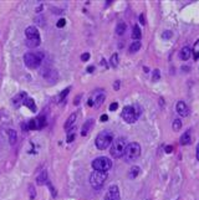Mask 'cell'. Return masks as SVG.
I'll list each match as a JSON object with an SVG mask.
<instances>
[{"instance_id": "cell-37", "label": "cell", "mask_w": 199, "mask_h": 200, "mask_svg": "<svg viewBox=\"0 0 199 200\" xmlns=\"http://www.w3.org/2000/svg\"><path fill=\"white\" fill-rule=\"evenodd\" d=\"M100 119H101V122H107L108 121V116L107 115H102Z\"/></svg>"}, {"instance_id": "cell-39", "label": "cell", "mask_w": 199, "mask_h": 200, "mask_svg": "<svg viewBox=\"0 0 199 200\" xmlns=\"http://www.w3.org/2000/svg\"><path fill=\"white\" fill-rule=\"evenodd\" d=\"M172 151H173L172 145H168V147H166V153H172Z\"/></svg>"}, {"instance_id": "cell-25", "label": "cell", "mask_w": 199, "mask_h": 200, "mask_svg": "<svg viewBox=\"0 0 199 200\" xmlns=\"http://www.w3.org/2000/svg\"><path fill=\"white\" fill-rule=\"evenodd\" d=\"M124 31H126V24L122 23V21L118 23L117 26H116V34H117V35H123Z\"/></svg>"}, {"instance_id": "cell-4", "label": "cell", "mask_w": 199, "mask_h": 200, "mask_svg": "<svg viewBox=\"0 0 199 200\" xmlns=\"http://www.w3.org/2000/svg\"><path fill=\"white\" fill-rule=\"evenodd\" d=\"M42 61V53L26 52L24 55V62L29 68H38Z\"/></svg>"}, {"instance_id": "cell-43", "label": "cell", "mask_w": 199, "mask_h": 200, "mask_svg": "<svg viewBox=\"0 0 199 200\" xmlns=\"http://www.w3.org/2000/svg\"><path fill=\"white\" fill-rule=\"evenodd\" d=\"M80 98H81V96H77V97H76V100H75V104H79V103H80V101H79Z\"/></svg>"}, {"instance_id": "cell-19", "label": "cell", "mask_w": 199, "mask_h": 200, "mask_svg": "<svg viewBox=\"0 0 199 200\" xmlns=\"http://www.w3.org/2000/svg\"><path fill=\"white\" fill-rule=\"evenodd\" d=\"M25 98H26V93H25V92H20V93H17V95L13 98V103H14V104H19L20 102L24 103Z\"/></svg>"}, {"instance_id": "cell-5", "label": "cell", "mask_w": 199, "mask_h": 200, "mask_svg": "<svg viewBox=\"0 0 199 200\" xmlns=\"http://www.w3.org/2000/svg\"><path fill=\"white\" fill-rule=\"evenodd\" d=\"M92 168L98 172H108L112 168V160L107 157H98L92 162Z\"/></svg>"}, {"instance_id": "cell-12", "label": "cell", "mask_w": 199, "mask_h": 200, "mask_svg": "<svg viewBox=\"0 0 199 200\" xmlns=\"http://www.w3.org/2000/svg\"><path fill=\"white\" fill-rule=\"evenodd\" d=\"M94 124H95V121L94 119H88V121H86V123L82 125V131H81V136H87L88 134V132H90V129L94 127Z\"/></svg>"}, {"instance_id": "cell-8", "label": "cell", "mask_w": 199, "mask_h": 200, "mask_svg": "<svg viewBox=\"0 0 199 200\" xmlns=\"http://www.w3.org/2000/svg\"><path fill=\"white\" fill-rule=\"evenodd\" d=\"M105 98H106V96H105L103 92H96L94 96H91L88 98L87 103H88L90 107H98V106H101L103 103Z\"/></svg>"}, {"instance_id": "cell-24", "label": "cell", "mask_w": 199, "mask_h": 200, "mask_svg": "<svg viewBox=\"0 0 199 200\" xmlns=\"http://www.w3.org/2000/svg\"><path fill=\"white\" fill-rule=\"evenodd\" d=\"M141 46H142L141 41H133V42L130 45V52H137V51H139Z\"/></svg>"}, {"instance_id": "cell-1", "label": "cell", "mask_w": 199, "mask_h": 200, "mask_svg": "<svg viewBox=\"0 0 199 200\" xmlns=\"http://www.w3.org/2000/svg\"><path fill=\"white\" fill-rule=\"evenodd\" d=\"M126 147H127V143H126L124 138H116L112 140L111 145H110V153L113 158H121L124 154Z\"/></svg>"}, {"instance_id": "cell-40", "label": "cell", "mask_w": 199, "mask_h": 200, "mask_svg": "<svg viewBox=\"0 0 199 200\" xmlns=\"http://www.w3.org/2000/svg\"><path fill=\"white\" fill-rule=\"evenodd\" d=\"M94 71H95V67H94V66H88V67H87V72H90V74H92Z\"/></svg>"}, {"instance_id": "cell-3", "label": "cell", "mask_w": 199, "mask_h": 200, "mask_svg": "<svg viewBox=\"0 0 199 200\" xmlns=\"http://www.w3.org/2000/svg\"><path fill=\"white\" fill-rule=\"evenodd\" d=\"M141 155V145L136 142H132L130 144H127L126 147V151H124V159L127 162H132V160H136L138 157Z\"/></svg>"}, {"instance_id": "cell-26", "label": "cell", "mask_w": 199, "mask_h": 200, "mask_svg": "<svg viewBox=\"0 0 199 200\" xmlns=\"http://www.w3.org/2000/svg\"><path fill=\"white\" fill-rule=\"evenodd\" d=\"M192 53L194 55V59L195 60H198L199 59V40L194 44V46H193V50H192Z\"/></svg>"}, {"instance_id": "cell-32", "label": "cell", "mask_w": 199, "mask_h": 200, "mask_svg": "<svg viewBox=\"0 0 199 200\" xmlns=\"http://www.w3.org/2000/svg\"><path fill=\"white\" fill-rule=\"evenodd\" d=\"M70 89H71V87H67L66 89H64V92H61V93H60V100H61V101H62V100H64V98H65V97L68 95Z\"/></svg>"}, {"instance_id": "cell-27", "label": "cell", "mask_w": 199, "mask_h": 200, "mask_svg": "<svg viewBox=\"0 0 199 200\" xmlns=\"http://www.w3.org/2000/svg\"><path fill=\"white\" fill-rule=\"evenodd\" d=\"M110 64H111L112 67H117L118 66V55H117V53H113V55L111 56Z\"/></svg>"}, {"instance_id": "cell-41", "label": "cell", "mask_w": 199, "mask_h": 200, "mask_svg": "<svg viewBox=\"0 0 199 200\" xmlns=\"http://www.w3.org/2000/svg\"><path fill=\"white\" fill-rule=\"evenodd\" d=\"M115 89H116V91L120 89V81H116V82H115Z\"/></svg>"}, {"instance_id": "cell-28", "label": "cell", "mask_w": 199, "mask_h": 200, "mask_svg": "<svg viewBox=\"0 0 199 200\" xmlns=\"http://www.w3.org/2000/svg\"><path fill=\"white\" fill-rule=\"evenodd\" d=\"M182 128V121L180 119H174L173 121V129L174 131H179Z\"/></svg>"}, {"instance_id": "cell-14", "label": "cell", "mask_w": 199, "mask_h": 200, "mask_svg": "<svg viewBox=\"0 0 199 200\" xmlns=\"http://www.w3.org/2000/svg\"><path fill=\"white\" fill-rule=\"evenodd\" d=\"M190 55H192V50H190L188 46H184L182 50H180V52H179V57L182 59L183 61H187V60H189Z\"/></svg>"}, {"instance_id": "cell-21", "label": "cell", "mask_w": 199, "mask_h": 200, "mask_svg": "<svg viewBox=\"0 0 199 200\" xmlns=\"http://www.w3.org/2000/svg\"><path fill=\"white\" fill-rule=\"evenodd\" d=\"M8 136H9V142H10V144L14 145V144L16 143V140H17L16 131H14V129H9V131H8Z\"/></svg>"}, {"instance_id": "cell-20", "label": "cell", "mask_w": 199, "mask_h": 200, "mask_svg": "<svg viewBox=\"0 0 199 200\" xmlns=\"http://www.w3.org/2000/svg\"><path fill=\"white\" fill-rule=\"evenodd\" d=\"M141 36H142V32H141L139 26L138 25H135L133 26V31H132V39H135L136 41H139Z\"/></svg>"}, {"instance_id": "cell-6", "label": "cell", "mask_w": 199, "mask_h": 200, "mask_svg": "<svg viewBox=\"0 0 199 200\" xmlns=\"http://www.w3.org/2000/svg\"><path fill=\"white\" fill-rule=\"evenodd\" d=\"M139 115H141V111H138L133 106H126L122 111V118L127 123H135L137 118L139 117Z\"/></svg>"}, {"instance_id": "cell-15", "label": "cell", "mask_w": 199, "mask_h": 200, "mask_svg": "<svg viewBox=\"0 0 199 200\" xmlns=\"http://www.w3.org/2000/svg\"><path fill=\"white\" fill-rule=\"evenodd\" d=\"M47 181H49V179H47V172L46 170H42L38 175V178H36V183H38L39 185H44V184H47Z\"/></svg>"}, {"instance_id": "cell-23", "label": "cell", "mask_w": 199, "mask_h": 200, "mask_svg": "<svg viewBox=\"0 0 199 200\" xmlns=\"http://www.w3.org/2000/svg\"><path fill=\"white\" fill-rule=\"evenodd\" d=\"M41 42V39H32V40H26V45L30 49H34V47H38Z\"/></svg>"}, {"instance_id": "cell-11", "label": "cell", "mask_w": 199, "mask_h": 200, "mask_svg": "<svg viewBox=\"0 0 199 200\" xmlns=\"http://www.w3.org/2000/svg\"><path fill=\"white\" fill-rule=\"evenodd\" d=\"M175 110H177L178 115L182 116V117H187V116L189 115V108H188V106H187L183 101H179V102L177 103Z\"/></svg>"}, {"instance_id": "cell-22", "label": "cell", "mask_w": 199, "mask_h": 200, "mask_svg": "<svg viewBox=\"0 0 199 200\" xmlns=\"http://www.w3.org/2000/svg\"><path fill=\"white\" fill-rule=\"evenodd\" d=\"M139 173H141V168L139 167H137V165H135V167H132L131 168V170H130V178L131 179H136L138 175H139Z\"/></svg>"}, {"instance_id": "cell-31", "label": "cell", "mask_w": 199, "mask_h": 200, "mask_svg": "<svg viewBox=\"0 0 199 200\" xmlns=\"http://www.w3.org/2000/svg\"><path fill=\"white\" fill-rule=\"evenodd\" d=\"M172 35H173V34H172V31H168V30H167V31H164L163 34H162V38H163L164 40H168V39H171V38H172Z\"/></svg>"}, {"instance_id": "cell-18", "label": "cell", "mask_w": 199, "mask_h": 200, "mask_svg": "<svg viewBox=\"0 0 199 200\" xmlns=\"http://www.w3.org/2000/svg\"><path fill=\"white\" fill-rule=\"evenodd\" d=\"M23 104H24V106H26L30 111L36 112V104H35V102H34V100H32V98H28V97H26Z\"/></svg>"}, {"instance_id": "cell-30", "label": "cell", "mask_w": 199, "mask_h": 200, "mask_svg": "<svg viewBox=\"0 0 199 200\" xmlns=\"http://www.w3.org/2000/svg\"><path fill=\"white\" fill-rule=\"evenodd\" d=\"M159 78H160V72H159V70H154V71H153V76H152V81H153V82H157Z\"/></svg>"}, {"instance_id": "cell-36", "label": "cell", "mask_w": 199, "mask_h": 200, "mask_svg": "<svg viewBox=\"0 0 199 200\" xmlns=\"http://www.w3.org/2000/svg\"><path fill=\"white\" fill-rule=\"evenodd\" d=\"M74 139H75V133H72V134L70 133V134H68V137H67V142H68V143H71V142L74 140Z\"/></svg>"}, {"instance_id": "cell-33", "label": "cell", "mask_w": 199, "mask_h": 200, "mask_svg": "<svg viewBox=\"0 0 199 200\" xmlns=\"http://www.w3.org/2000/svg\"><path fill=\"white\" fill-rule=\"evenodd\" d=\"M66 25V20L65 19H60L59 21H57V24H56V26L59 27V29H61V27H64Z\"/></svg>"}, {"instance_id": "cell-10", "label": "cell", "mask_w": 199, "mask_h": 200, "mask_svg": "<svg viewBox=\"0 0 199 200\" xmlns=\"http://www.w3.org/2000/svg\"><path fill=\"white\" fill-rule=\"evenodd\" d=\"M25 35H26V39L28 40H32V39H40V34L38 27L35 26H29L25 30Z\"/></svg>"}, {"instance_id": "cell-16", "label": "cell", "mask_w": 199, "mask_h": 200, "mask_svg": "<svg viewBox=\"0 0 199 200\" xmlns=\"http://www.w3.org/2000/svg\"><path fill=\"white\" fill-rule=\"evenodd\" d=\"M190 142H192L190 131H187V132H184V133L182 134V137H180V139H179V143L182 144V145H187V144H189Z\"/></svg>"}, {"instance_id": "cell-34", "label": "cell", "mask_w": 199, "mask_h": 200, "mask_svg": "<svg viewBox=\"0 0 199 200\" xmlns=\"http://www.w3.org/2000/svg\"><path fill=\"white\" fill-rule=\"evenodd\" d=\"M117 108H118V103L117 102H113V103L110 104V111H116Z\"/></svg>"}, {"instance_id": "cell-7", "label": "cell", "mask_w": 199, "mask_h": 200, "mask_svg": "<svg viewBox=\"0 0 199 200\" xmlns=\"http://www.w3.org/2000/svg\"><path fill=\"white\" fill-rule=\"evenodd\" d=\"M107 179V173L106 172H98V170H94L92 174L90 175V183H91L92 188L95 189H100Z\"/></svg>"}, {"instance_id": "cell-42", "label": "cell", "mask_w": 199, "mask_h": 200, "mask_svg": "<svg viewBox=\"0 0 199 200\" xmlns=\"http://www.w3.org/2000/svg\"><path fill=\"white\" fill-rule=\"evenodd\" d=\"M197 160H199V143L197 145Z\"/></svg>"}, {"instance_id": "cell-29", "label": "cell", "mask_w": 199, "mask_h": 200, "mask_svg": "<svg viewBox=\"0 0 199 200\" xmlns=\"http://www.w3.org/2000/svg\"><path fill=\"white\" fill-rule=\"evenodd\" d=\"M35 196H36V191H35L34 187L32 185H29V198H30V200H34Z\"/></svg>"}, {"instance_id": "cell-2", "label": "cell", "mask_w": 199, "mask_h": 200, "mask_svg": "<svg viewBox=\"0 0 199 200\" xmlns=\"http://www.w3.org/2000/svg\"><path fill=\"white\" fill-rule=\"evenodd\" d=\"M112 140H113V134H112V132H110V131H102V132L98 133V136L96 137L95 143H96V147H97L100 151H103V149H106V148L110 147L111 143H112Z\"/></svg>"}, {"instance_id": "cell-9", "label": "cell", "mask_w": 199, "mask_h": 200, "mask_svg": "<svg viewBox=\"0 0 199 200\" xmlns=\"http://www.w3.org/2000/svg\"><path fill=\"white\" fill-rule=\"evenodd\" d=\"M120 189L117 185H111L108 188L107 193H106V196H105V200H120Z\"/></svg>"}, {"instance_id": "cell-13", "label": "cell", "mask_w": 199, "mask_h": 200, "mask_svg": "<svg viewBox=\"0 0 199 200\" xmlns=\"http://www.w3.org/2000/svg\"><path fill=\"white\" fill-rule=\"evenodd\" d=\"M76 117H77L76 113H72V115L67 118V121H66V123H65V129H66L67 132H70V129H72V125L76 123Z\"/></svg>"}, {"instance_id": "cell-38", "label": "cell", "mask_w": 199, "mask_h": 200, "mask_svg": "<svg viewBox=\"0 0 199 200\" xmlns=\"http://www.w3.org/2000/svg\"><path fill=\"white\" fill-rule=\"evenodd\" d=\"M139 21H141V24H142V25L146 24V21H144V15H143V14H141V15H139Z\"/></svg>"}, {"instance_id": "cell-17", "label": "cell", "mask_w": 199, "mask_h": 200, "mask_svg": "<svg viewBox=\"0 0 199 200\" xmlns=\"http://www.w3.org/2000/svg\"><path fill=\"white\" fill-rule=\"evenodd\" d=\"M35 123H36V129H41L46 125V118L45 116H40L35 119Z\"/></svg>"}, {"instance_id": "cell-35", "label": "cell", "mask_w": 199, "mask_h": 200, "mask_svg": "<svg viewBox=\"0 0 199 200\" xmlns=\"http://www.w3.org/2000/svg\"><path fill=\"white\" fill-rule=\"evenodd\" d=\"M88 59H90V53H88V52H85L83 55L81 56V60H82V61H88Z\"/></svg>"}]
</instances>
